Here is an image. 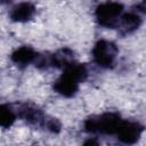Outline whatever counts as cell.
Returning <instances> with one entry per match:
<instances>
[{"label":"cell","mask_w":146,"mask_h":146,"mask_svg":"<svg viewBox=\"0 0 146 146\" xmlns=\"http://www.w3.org/2000/svg\"><path fill=\"white\" fill-rule=\"evenodd\" d=\"M121 116L116 112H105L97 115H91L83 122L84 131L95 135H114Z\"/></svg>","instance_id":"3957f363"},{"label":"cell","mask_w":146,"mask_h":146,"mask_svg":"<svg viewBox=\"0 0 146 146\" xmlns=\"http://www.w3.org/2000/svg\"><path fill=\"white\" fill-rule=\"evenodd\" d=\"M39 52H36L30 46H22L14 50L10 55V59L14 64L19 67H25L30 64H34L35 59L38 58Z\"/></svg>","instance_id":"9c48e42d"},{"label":"cell","mask_w":146,"mask_h":146,"mask_svg":"<svg viewBox=\"0 0 146 146\" xmlns=\"http://www.w3.org/2000/svg\"><path fill=\"white\" fill-rule=\"evenodd\" d=\"M94 62L103 68H112L119 55L117 46L110 40H98L91 51Z\"/></svg>","instance_id":"277c9868"},{"label":"cell","mask_w":146,"mask_h":146,"mask_svg":"<svg viewBox=\"0 0 146 146\" xmlns=\"http://www.w3.org/2000/svg\"><path fill=\"white\" fill-rule=\"evenodd\" d=\"M13 0H0V5H8Z\"/></svg>","instance_id":"7c38bea8"},{"label":"cell","mask_w":146,"mask_h":146,"mask_svg":"<svg viewBox=\"0 0 146 146\" xmlns=\"http://www.w3.org/2000/svg\"><path fill=\"white\" fill-rule=\"evenodd\" d=\"M123 11L124 8L120 2L106 1L96 7L95 17L100 26L107 29H115Z\"/></svg>","instance_id":"5b68a950"},{"label":"cell","mask_w":146,"mask_h":146,"mask_svg":"<svg viewBox=\"0 0 146 146\" xmlns=\"http://www.w3.org/2000/svg\"><path fill=\"white\" fill-rule=\"evenodd\" d=\"M17 119L25 121L27 124L42 128L52 133H58L62 130L60 122L52 116L47 115L39 106L33 103H19L15 106Z\"/></svg>","instance_id":"7a4b0ae2"},{"label":"cell","mask_w":146,"mask_h":146,"mask_svg":"<svg viewBox=\"0 0 146 146\" xmlns=\"http://www.w3.org/2000/svg\"><path fill=\"white\" fill-rule=\"evenodd\" d=\"M88 76V68L84 64L75 60L63 68V73L54 83V90L63 97H73Z\"/></svg>","instance_id":"6da1fadb"},{"label":"cell","mask_w":146,"mask_h":146,"mask_svg":"<svg viewBox=\"0 0 146 146\" xmlns=\"http://www.w3.org/2000/svg\"><path fill=\"white\" fill-rule=\"evenodd\" d=\"M72 62H74V52L68 48H62L51 54H44V55L39 54L38 58L34 62V65L38 68H43V70L49 67L64 68Z\"/></svg>","instance_id":"8992f818"},{"label":"cell","mask_w":146,"mask_h":146,"mask_svg":"<svg viewBox=\"0 0 146 146\" xmlns=\"http://www.w3.org/2000/svg\"><path fill=\"white\" fill-rule=\"evenodd\" d=\"M136 8L137 9H131L127 13L123 11V14L121 15L115 29H117L122 35L135 32L141 25L143 14H144V2H141Z\"/></svg>","instance_id":"52a82bcc"},{"label":"cell","mask_w":146,"mask_h":146,"mask_svg":"<svg viewBox=\"0 0 146 146\" xmlns=\"http://www.w3.org/2000/svg\"><path fill=\"white\" fill-rule=\"evenodd\" d=\"M143 131H144V127L139 122L122 119L114 135L121 143L127 145H132L138 141Z\"/></svg>","instance_id":"ba28073f"},{"label":"cell","mask_w":146,"mask_h":146,"mask_svg":"<svg viewBox=\"0 0 146 146\" xmlns=\"http://www.w3.org/2000/svg\"><path fill=\"white\" fill-rule=\"evenodd\" d=\"M17 119L15 106L11 104H0V127L10 128Z\"/></svg>","instance_id":"8fae6325"},{"label":"cell","mask_w":146,"mask_h":146,"mask_svg":"<svg viewBox=\"0 0 146 146\" xmlns=\"http://www.w3.org/2000/svg\"><path fill=\"white\" fill-rule=\"evenodd\" d=\"M35 11H36L35 6L32 2L24 1V2L16 5L11 9V11L9 13V17L14 22L25 23V22H29L33 18V16L35 15Z\"/></svg>","instance_id":"30bf717a"}]
</instances>
